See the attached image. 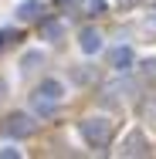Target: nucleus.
Instances as JSON below:
<instances>
[{
  "instance_id": "8",
  "label": "nucleus",
  "mask_w": 156,
  "mask_h": 159,
  "mask_svg": "<svg viewBox=\"0 0 156 159\" xmlns=\"http://www.w3.org/2000/svg\"><path fill=\"white\" fill-rule=\"evenodd\" d=\"M3 37H7V34H0V44H3Z\"/></svg>"
},
{
  "instance_id": "1",
  "label": "nucleus",
  "mask_w": 156,
  "mask_h": 159,
  "mask_svg": "<svg viewBox=\"0 0 156 159\" xmlns=\"http://www.w3.org/2000/svg\"><path fill=\"white\" fill-rule=\"evenodd\" d=\"M109 135H112V122L109 119H88V122H82V139L88 146H105Z\"/></svg>"
},
{
  "instance_id": "7",
  "label": "nucleus",
  "mask_w": 156,
  "mask_h": 159,
  "mask_svg": "<svg viewBox=\"0 0 156 159\" xmlns=\"http://www.w3.org/2000/svg\"><path fill=\"white\" fill-rule=\"evenodd\" d=\"M44 34H48V37H61V24H48Z\"/></svg>"
},
{
  "instance_id": "2",
  "label": "nucleus",
  "mask_w": 156,
  "mask_h": 159,
  "mask_svg": "<svg viewBox=\"0 0 156 159\" xmlns=\"http://www.w3.org/2000/svg\"><path fill=\"white\" fill-rule=\"evenodd\" d=\"M78 44H82V51H85V54H95V51L102 48V37H98V31L88 27V31H82V41H78Z\"/></svg>"
},
{
  "instance_id": "5",
  "label": "nucleus",
  "mask_w": 156,
  "mask_h": 159,
  "mask_svg": "<svg viewBox=\"0 0 156 159\" xmlns=\"http://www.w3.org/2000/svg\"><path fill=\"white\" fill-rule=\"evenodd\" d=\"M37 14H41V3H37V0H31V3H21V10H17V17H21V20H34Z\"/></svg>"
},
{
  "instance_id": "4",
  "label": "nucleus",
  "mask_w": 156,
  "mask_h": 159,
  "mask_svg": "<svg viewBox=\"0 0 156 159\" xmlns=\"http://www.w3.org/2000/svg\"><path fill=\"white\" fill-rule=\"evenodd\" d=\"M112 64H116L119 71H125V68L132 64V51H129V48H116V51H112Z\"/></svg>"
},
{
  "instance_id": "3",
  "label": "nucleus",
  "mask_w": 156,
  "mask_h": 159,
  "mask_svg": "<svg viewBox=\"0 0 156 159\" xmlns=\"http://www.w3.org/2000/svg\"><path fill=\"white\" fill-rule=\"evenodd\" d=\"M31 119L27 115H10V122H7V132L10 135H24V132H31Z\"/></svg>"
},
{
  "instance_id": "6",
  "label": "nucleus",
  "mask_w": 156,
  "mask_h": 159,
  "mask_svg": "<svg viewBox=\"0 0 156 159\" xmlns=\"http://www.w3.org/2000/svg\"><path fill=\"white\" fill-rule=\"evenodd\" d=\"M125 152H129V156H132V152H146V139H143V135H129Z\"/></svg>"
},
{
  "instance_id": "9",
  "label": "nucleus",
  "mask_w": 156,
  "mask_h": 159,
  "mask_svg": "<svg viewBox=\"0 0 156 159\" xmlns=\"http://www.w3.org/2000/svg\"><path fill=\"white\" fill-rule=\"evenodd\" d=\"M119 3H132V0H119Z\"/></svg>"
}]
</instances>
